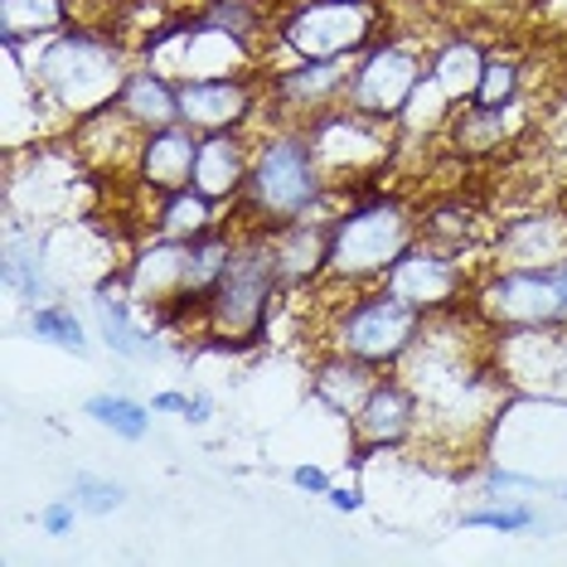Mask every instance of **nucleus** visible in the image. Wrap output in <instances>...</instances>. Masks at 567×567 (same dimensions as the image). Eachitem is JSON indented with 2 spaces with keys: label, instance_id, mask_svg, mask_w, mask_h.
Masks as SVG:
<instances>
[{
  "label": "nucleus",
  "instance_id": "obj_1",
  "mask_svg": "<svg viewBox=\"0 0 567 567\" xmlns=\"http://www.w3.org/2000/svg\"><path fill=\"white\" fill-rule=\"evenodd\" d=\"M281 287L277 272V248L272 238H248L238 243L228 267L218 272L214 291L204 296V320L224 344H257L267 330V306H272V291Z\"/></svg>",
  "mask_w": 567,
  "mask_h": 567
},
{
  "label": "nucleus",
  "instance_id": "obj_2",
  "mask_svg": "<svg viewBox=\"0 0 567 567\" xmlns=\"http://www.w3.org/2000/svg\"><path fill=\"white\" fill-rule=\"evenodd\" d=\"M412 214L398 199H369L330 224V272L344 281L389 277L393 262L412 248Z\"/></svg>",
  "mask_w": 567,
  "mask_h": 567
},
{
  "label": "nucleus",
  "instance_id": "obj_3",
  "mask_svg": "<svg viewBox=\"0 0 567 567\" xmlns=\"http://www.w3.org/2000/svg\"><path fill=\"white\" fill-rule=\"evenodd\" d=\"M248 214L262 228H287L296 218H306L320 199V175H316V156L301 136H281L272 146H262V156L252 161L248 175Z\"/></svg>",
  "mask_w": 567,
  "mask_h": 567
},
{
  "label": "nucleus",
  "instance_id": "obj_4",
  "mask_svg": "<svg viewBox=\"0 0 567 567\" xmlns=\"http://www.w3.org/2000/svg\"><path fill=\"white\" fill-rule=\"evenodd\" d=\"M40 73H44L49 93H54L63 107H79V112L107 107V97L117 93V83H122L112 40H97V34H83V30L63 34V40L44 54Z\"/></svg>",
  "mask_w": 567,
  "mask_h": 567
},
{
  "label": "nucleus",
  "instance_id": "obj_5",
  "mask_svg": "<svg viewBox=\"0 0 567 567\" xmlns=\"http://www.w3.org/2000/svg\"><path fill=\"white\" fill-rule=\"evenodd\" d=\"M422 334V311L408 306L398 291H373L364 301H354L350 311L334 326V340H340L344 354L364 359V364H393L403 359Z\"/></svg>",
  "mask_w": 567,
  "mask_h": 567
},
{
  "label": "nucleus",
  "instance_id": "obj_6",
  "mask_svg": "<svg viewBox=\"0 0 567 567\" xmlns=\"http://www.w3.org/2000/svg\"><path fill=\"white\" fill-rule=\"evenodd\" d=\"M369 34H373L369 0H311L287 20L281 40L301 59H344L354 49H364Z\"/></svg>",
  "mask_w": 567,
  "mask_h": 567
},
{
  "label": "nucleus",
  "instance_id": "obj_7",
  "mask_svg": "<svg viewBox=\"0 0 567 567\" xmlns=\"http://www.w3.org/2000/svg\"><path fill=\"white\" fill-rule=\"evenodd\" d=\"M422 79H427V73H422V63L412 59L408 49H398V44L373 49V54L354 69V79H350L354 117H369V122L398 117V112L412 102V93H417Z\"/></svg>",
  "mask_w": 567,
  "mask_h": 567
},
{
  "label": "nucleus",
  "instance_id": "obj_8",
  "mask_svg": "<svg viewBox=\"0 0 567 567\" xmlns=\"http://www.w3.org/2000/svg\"><path fill=\"white\" fill-rule=\"evenodd\" d=\"M485 311L505 326H548L567 311V267L563 272H509L485 287Z\"/></svg>",
  "mask_w": 567,
  "mask_h": 567
},
{
  "label": "nucleus",
  "instance_id": "obj_9",
  "mask_svg": "<svg viewBox=\"0 0 567 567\" xmlns=\"http://www.w3.org/2000/svg\"><path fill=\"white\" fill-rule=\"evenodd\" d=\"M389 291H398L408 306H417L422 316L442 311V306H451L461 291V267L436 248H408L389 272Z\"/></svg>",
  "mask_w": 567,
  "mask_h": 567
},
{
  "label": "nucleus",
  "instance_id": "obj_10",
  "mask_svg": "<svg viewBox=\"0 0 567 567\" xmlns=\"http://www.w3.org/2000/svg\"><path fill=\"white\" fill-rule=\"evenodd\" d=\"M252 93L238 79H189L179 83V122L195 132H234L238 122H248Z\"/></svg>",
  "mask_w": 567,
  "mask_h": 567
},
{
  "label": "nucleus",
  "instance_id": "obj_11",
  "mask_svg": "<svg viewBox=\"0 0 567 567\" xmlns=\"http://www.w3.org/2000/svg\"><path fill=\"white\" fill-rule=\"evenodd\" d=\"M354 451H383V446H398L403 436L412 432L417 422V398H412L403 383H373V393L359 403L354 412Z\"/></svg>",
  "mask_w": 567,
  "mask_h": 567
},
{
  "label": "nucleus",
  "instance_id": "obj_12",
  "mask_svg": "<svg viewBox=\"0 0 567 567\" xmlns=\"http://www.w3.org/2000/svg\"><path fill=\"white\" fill-rule=\"evenodd\" d=\"M195 156H199V136L195 126H161L146 136L141 146V179H146L156 195H175L195 179Z\"/></svg>",
  "mask_w": 567,
  "mask_h": 567
},
{
  "label": "nucleus",
  "instance_id": "obj_13",
  "mask_svg": "<svg viewBox=\"0 0 567 567\" xmlns=\"http://www.w3.org/2000/svg\"><path fill=\"white\" fill-rule=\"evenodd\" d=\"M248 175H252V165H248V156H243V146H238L234 132H209V136H199L195 179H189V185H195L204 199H214V204L238 199L243 189H248Z\"/></svg>",
  "mask_w": 567,
  "mask_h": 567
},
{
  "label": "nucleus",
  "instance_id": "obj_14",
  "mask_svg": "<svg viewBox=\"0 0 567 567\" xmlns=\"http://www.w3.org/2000/svg\"><path fill=\"white\" fill-rule=\"evenodd\" d=\"M272 248H277L281 287L311 281L320 267H330V224H306V218H296V224L277 228Z\"/></svg>",
  "mask_w": 567,
  "mask_h": 567
},
{
  "label": "nucleus",
  "instance_id": "obj_15",
  "mask_svg": "<svg viewBox=\"0 0 567 567\" xmlns=\"http://www.w3.org/2000/svg\"><path fill=\"white\" fill-rule=\"evenodd\" d=\"M117 107L141 132H161L179 122V87H171L161 73H132L117 93Z\"/></svg>",
  "mask_w": 567,
  "mask_h": 567
},
{
  "label": "nucleus",
  "instance_id": "obj_16",
  "mask_svg": "<svg viewBox=\"0 0 567 567\" xmlns=\"http://www.w3.org/2000/svg\"><path fill=\"white\" fill-rule=\"evenodd\" d=\"M373 364H364V359H354V354H344L340 359H330V364H320L316 373V398L326 403L330 412H344V417H354L359 403L373 393Z\"/></svg>",
  "mask_w": 567,
  "mask_h": 567
},
{
  "label": "nucleus",
  "instance_id": "obj_17",
  "mask_svg": "<svg viewBox=\"0 0 567 567\" xmlns=\"http://www.w3.org/2000/svg\"><path fill=\"white\" fill-rule=\"evenodd\" d=\"M340 83H344V59H301L277 79V93L291 107H316V102L340 93Z\"/></svg>",
  "mask_w": 567,
  "mask_h": 567
},
{
  "label": "nucleus",
  "instance_id": "obj_18",
  "mask_svg": "<svg viewBox=\"0 0 567 567\" xmlns=\"http://www.w3.org/2000/svg\"><path fill=\"white\" fill-rule=\"evenodd\" d=\"M63 20H69L63 0H0V40H6V49H16L20 40L54 34Z\"/></svg>",
  "mask_w": 567,
  "mask_h": 567
},
{
  "label": "nucleus",
  "instance_id": "obj_19",
  "mask_svg": "<svg viewBox=\"0 0 567 567\" xmlns=\"http://www.w3.org/2000/svg\"><path fill=\"white\" fill-rule=\"evenodd\" d=\"M209 218H214V199H204L195 185H185V189H175V195H161L156 228L175 243H195L209 234Z\"/></svg>",
  "mask_w": 567,
  "mask_h": 567
},
{
  "label": "nucleus",
  "instance_id": "obj_20",
  "mask_svg": "<svg viewBox=\"0 0 567 567\" xmlns=\"http://www.w3.org/2000/svg\"><path fill=\"white\" fill-rule=\"evenodd\" d=\"M481 73H485V59H481V49L475 44H451L446 54L432 63V79L442 83L446 97H475Z\"/></svg>",
  "mask_w": 567,
  "mask_h": 567
},
{
  "label": "nucleus",
  "instance_id": "obj_21",
  "mask_svg": "<svg viewBox=\"0 0 567 567\" xmlns=\"http://www.w3.org/2000/svg\"><path fill=\"white\" fill-rule=\"evenodd\" d=\"M499 136H505V122H499V107H466L456 122H451V141H456V151H471V156H481V151H495Z\"/></svg>",
  "mask_w": 567,
  "mask_h": 567
},
{
  "label": "nucleus",
  "instance_id": "obj_22",
  "mask_svg": "<svg viewBox=\"0 0 567 567\" xmlns=\"http://www.w3.org/2000/svg\"><path fill=\"white\" fill-rule=\"evenodd\" d=\"M97 326H102V334H107V344L117 354H126V359L151 354V340L132 326V320H126V306L122 301H97Z\"/></svg>",
  "mask_w": 567,
  "mask_h": 567
},
{
  "label": "nucleus",
  "instance_id": "obj_23",
  "mask_svg": "<svg viewBox=\"0 0 567 567\" xmlns=\"http://www.w3.org/2000/svg\"><path fill=\"white\" fill-rule=\"evenodd\" d=\"M87 412H93L102 427L132 436V442H141V436H146V427H151L146 408H136L132 398H93V403H87Z\"/></svg>",
  "mask_w": 567,
  "mask_h": 567
},
{
  "label": "nucleus",
  "instance_id": "obj_24",
  "mask_svg": "<svg viewBox=\"0 0 567 567\" xmlns=\"http://www.w3.org/2000/svg\"><path fill=\"white\" fill-rule=\"evenodd\" d=\"M514 93H519V69L505 59H485V73H481V87H475V102L481 107H499L505 112Z\"/></svg>",
  "mask_w": 567,
  "mask_h": 567
},
{
  "label": "nucleus",
  "instance_id": "obj_25",
  "mask_svg": "<svg viewBox=\"0 0 567 567\" xmlns=\"http://www.w3.org/2000/svg\"><path fill=\"white\" fill-rule=\"evenodd\" d=\"M257 24V10L248 0H214L209 16L199 20V30H214V34H228V40H248Z\"/></svg>",
  "mask_w": 567,
  "mask_h": 567
},
{
  "label": "nucleus",
  "instance_id": "obj_26",
  "mask_svg": "<svg viewBox=\"0 0 567 567\" xmlns=\"http://www.w3.org/2000/svg\"><path fill=\"white\" fill-rule=\"evenodd\" d=\"M30 330H34V334H44V340H54V344H69V350H83V330H79V320L63 311V306H40V311L30 316Z\"/></svg>",
  "mask_w": 567,
  "mask_h": 567
},
{
  "label": "nucleus",
  "instance_id": "obj_27",
  "mask_svg": "<svg viewBox=\"0 0 567 567\" xmlns=\"http://www.w3.org/2000/svg\"><path fill=\"white\" fill-rule=\"evenodd\" d=\"M73 489H79V505L93 509V514H107V509L122 505V485L93 481V475H79V481H73Z\"/></svg>",
  "mask_w": 567,
  "mask_h": 567
},
{
  "label": "nucleus",
  "instance_id": "obj_28",
  "mask_svg": "<svg viewBox=\"0 0 567 567\" xmlns=\"http://www.w3.org/2000/svg\"><path fill=\"white\" fill-rule=\"evenodd\" d=\"M466 524H485V528H499V534H514V528L534 524V509H481V514H466Z\"/></svg>",
  "mask_w": 567,
  "mask_h": 567
},
{
  "label": "nucleus",
  "instance_id": "obj_29",
  "mask_svg": "<svg viewBox=\"0 0 567 567\" xmlns=\"http://www.w3.org/2000/svg\"><path fill=\"white\" fill-rule=\"evenodd\" d=\"M69 519H73V509H69V505H54V509L44 514V528H49V534H63V528H69Z\"/></svg>",
  "mask_w": 567,
  "mask_h": 567
},
{
  "label": "nucleus",
  "instance_id": "obj_30",
  "mask_svg": "<svg viewBox=\"0 0 567 567\" xmlns=\"http://www.w3.org/2000/svg\"><path fill=\"white\" fill-rule=\"evenodd\" d=\"M291 481L301 485V489H326V475H320V471H311V466H301V471L291 475Z\"/></svg>",
  "mask_w": 567,
  "mask_h": 567
},
{
  "label": "nucleus",
  "instance_id": "obj_31",
  "mask_svg": "<svg viewBox=\"0 0 567 567\" xmlns=\"http://www.w3.org/2000/svg\"><path fill=\"white\" fill-rule=\"evenodd\" d=\"M330 505H334V509H359V495H354V489H334Z\"/></svg>",
  "mask_w": 567,
  "mask_h": 567
},
{
  "label": "nucleus",
  "instance_id": "obj_32",
  "mask_svg": "<svg viewBox=\"0 0 567 567\" xmlns=\"http://www.w3.org/2000/svg\"><path fill=\"white\" fill-rule=\"evenodd\" d=\"M156 408H165V412H185V408H189V398H179V393H161V398H156Z\"/></svg>",
  "mask_w": 567,
  "mask_h": 567
},
{
  "label": "nucleus",
  "instance_id": "obj_33",
  "mask_svg": "<svg viewBox=\"0 0 567 567\" xmlns=\"http://www.w3.org/2000/svg\"><path fill=\"white\" fill-rule=\"evenodd\" d=\"M185 417H189V422H204V417H209V403H204V398H195V403L185 408Z\"/></svg>",
  "mask_w": 567,
  "mask_h": 567
}]
</instances>
